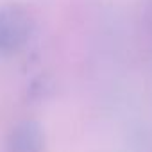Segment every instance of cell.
I'll list each match as a JSON object with an SVG mask.
<instances>
[{
	"label": "cell",
	"instance_id": "1",
	"mask_svg": "<svg viewBox=\"0 0 152 152\" xmlns=\"http://www.w3.org/2000/svg\"><path fill=\"white\" fill-rule=\"evenodd\" d=\"M34 32L29 11L18 4L0 7V56H15L25 48Z\"/></svg>",
	"mask_w": 152,
	"mask_h": 152
},
{
	"label": "cell",
	"instance_id": "2",
	"mask_svg": "<svg viewBox=\"0 0 152 152\" xmlns=\"http://www.w3.org/2000/svg\"><path fill=\"white\" fill-rule=\"evenodd\" d=\"M47 136L36 120H22L11 127L6 138L7 152H45Z\"/></svg>",
	"mask_w": 152,
	"mask_h": 152
}]
</instances>
